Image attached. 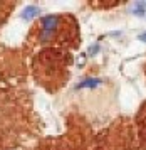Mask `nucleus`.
Listing matches in <instances>:
<instances>
[{
  "label": "nucleus",
  "instance_id": "obj_4",
  "mask_svg": "<svg viewBox=\"0 0 146 150\" xmlns=\"http://www.w3.org/2000/svg\"><path fill=\"white\" fill-rule=\"evenodd\" d=\"M140 41H143V42H146V32H143V34L140 35Z\"/></svg>",
  "mask_w": 146,
  "mask_h": 150
},
{
  "label": "nucleus",
  "instance_id": "obj_3",
  "mask_svg": "<svg viewBox=\"0 0 146 150\" xmlns=\"http://www.w3.org/2000/svg\"><path fill=\"white\" fill-rule=\"evenodd\" d=\"M101 81L96 79V78H89V79H84L82 83L77 84V88H94V86H99Z\"/></svg>",
  "mask_w": 146,
  "mask_h": 150
},
{
  "label": "nucleus",
  "instance_id": "obj_2",
  "mask_svg": "<svg viewBox=\"0 0 146 150\" xmlns=\"http://www.w3.org/2000/svg\"><path fill=\"white\" fill-rule=\"evenodd\" d=\"M37 14H40V8L35 7V5H30V7H25L24 10H22L20 17H22L24 21H30V19H34Z\"/></svg>",
  "mask_w": 146,
  "mask_h": 150
},
{
  "label": "nucleus",
  "instance_id": "obj_1",
  "mask_svg": "<svg viewBox=\"0 0 146 150\" xmlns=\"http://www.w3.org/2000/svg\"><path fill=\"white\" fill-rule=\"evenodd\" d=\"M59 25V17L57 15H46L40 19V29H42V41H47L49 37H52L54 32L57 30Z\"/></svg>",
  "mask_w": 146,
  "mask_h": 150
}]
</instances>
